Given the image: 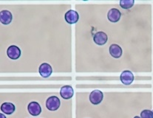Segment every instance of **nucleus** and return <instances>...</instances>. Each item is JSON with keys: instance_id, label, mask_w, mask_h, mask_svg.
<instances>
[{"instance_id": "nucleus-1", "label": "nucleus", "mask_w": 153, "mask_h": 118, "mask_svg": "<svg viewBox=\"0 0 153 118\" xmlns=\"http://www.w3.org/2000/svg\"><path fill=\"white\" fill-rule=\"evenodd\" d=\"M60 100L56 96H51L46 100V107L50 111H56L60 107Z\"/></svg>"}, {"instance_id": "nucleus-2", "label": "nucleus", "mask_w": 153, "mask_h": 118, "mask_svg": "<svg viewBox=\"0 0 153 118\" xmlns=\"http://www.w3.org/2000/svg\"><path fill=\"white\" fill-rule=\"evenodd\" d=\"M103 97H104V94L103 92L100 90L96 89L93 90L90 94V101L91 102L93 105H98L99 103H101L103 100Z\"/></svg>"}, {"instance_id": "nucleus-3", "label": "nucleus", "mask_w": 153, "mask_h": 118, "mask_svg": "<svg viewBox=\"0 0 153 118\" xmlns=\"http://www.w3.org/2000/svg\"><path fill=\"white\" fill-rule=\"evenodd\" d=\"M79 13L73 10H69L68 11L66 12L65 15V19L68 24H76L78 21H79Z\"/></svg>"}, {"instance_id": "nucleus-4", "label": "nucleus", "mask_w": 153, "mask_h": 118, "mask_svg": "<svg viewBox=\"0 0 153 118\" xmlns=\"http://www.w3.org/2000/svg\"><path fill=\"white\" fill-rule=\"evenodd\" d=\"M21 49L16 45H11L7 49V56L13 60H16L19 58L21 56Z\"/></svg>"}, {"instance_id": "nucleus-5", "label": "nucleus", "mask_w": 153, "mask_h": 118, "mask_svg": "<svg viewBox=\"0 0 153 118\" xmlns=\"http://www.w3.org/2000/svg\"><path fill=\"white\" fill-rule=\"evenodd\" d=\"M134 78H135V77H134L133 73L129 70L123 71L122 73L121 74V76H120L121 81L124 85H130L133 82Z\"/></svg>"}, {"instance_id": "nucleus-6", "label": "nucleus", "mask_w": 153, "mask_h": 118, "mask_svg": "<svg viewBox=\"0 0 153 118\" xmlns=\"http://www.w3.org/2000/svg\"><path fill=\"white\" fill-rule=\"evenodd\" d=\"M39 72L40 75L43 77H49L52 74V66L48 63H43L40 65L39 68Z\"/></svg>"}, {"instance_id": "nucleus-7", "label": "nucleus", "mask_w": 153, "mask_h": 118, "mask_svg": "<svg viewBox=\"0 0 153 118\" xmlns=\"http://www.w3.org/2000/svg\"><path fill=\"white\" fill-rule=\"evenodd\" d=\"M73 94H74V91H73V88L71 86L66 85V86H64L61 88L60 95L63 99L69 100L73 97Z\"/></svg>"}, {"instance_id": "nucleus-8", "label": "nucleus", "mask_w": 153, "mask_h": 118, "mask_svg": "<svg viewBox=\"0 0 153 118\" xmlns=\"http://www.w3.org/2000/svg\"><path fill=\"white\" fill-rule=\"evenodd\" d=\"M27 109L28 112L33 116H38L42 112V108L40 106L39 103L35 101L30 102V103L28 104Z\"/></svg>"}, {"instance_id": "nucleus-9", "label": "nucleus", "mask_w": 153, "mask_h": 118, "mask_svg": "<svg viewBox=\"0 0 153 118\" xmlns=\"http://www.w3.org/2000/svg\"><path fill=\"white\" fill-rule=\"evenodd\" d=\"M107 39H108L107 35L104 32H102V31L96 32L94 35V36H93L94 42L96 44L100 45V46L105 44L107 42Z\"/></svg>"}, {"instance_id": "nucleus-10", "label": "nucleus", "mask_w": 153, "mask_h": 118, "mask_svg": "<svg viewBox=\"0 0 153 118\" xmlns=\"http://www.w3.org/2000/svg\"><path fill=\"white\" fill-rule=\"evenodd\" d=\"M121 16V13L120 10L117 8H112L107 13V18H108L109 21L111 22L115 23L118 22L120 20Z\"/></svg>"}, {"instance_id": "nucleus-11", "label": "nucleus", "mask_w": 153, "mask_h": 118, "mask_svg": "<svg viewBox=\"0 0 153 118\" xmlns=\"http://www.w3.org/2000/svg\"><path fill=\"white\" fill-rule=\"evenodd\" d=\"M12 20H13V15L9 10H1L0 13V21H1V24L7 25V24H10Z\"/></svg>"}, {"instance_id": "nucleus-12", "label": "nucleus", "mask_w": 153, "mask_h": 118, "mask_svg": "<svg viewBox=\"0 0 153 118\" xmlns=\"http://www.w3.org/2000/svg\"><path fill=\"white\" fill-rule=\"evenodd\" d=\"M109 51H110L111 56L115 58H119L122 55V49L118 44H113L110 45Z\"/></svg>"}, {"instance_id": "nucleus-13", "label": "nucleus", "mask_w": 153, "mask_h": 118, "mask_svg": "<svg viewBox=\"0 0 153 118\" xmlns=\"http://www.w3.org/2000/svg\"><path fill=\"white\" fill-rule=\"evenodd\" d=\"M16 107L12 103L6 102L1 104V111L6 114H12L15 111Z\"/></svg>"}, {"instance_id": "nucleus-14", "label": "nucleus", "mask_w": 153, "mask_h": 118, "mask_svg": "<svg viewBox=\"0 0 153 118\" xmlns=\"http://www.w3.org/2000/svg\"><path fill=\"white\" fill-rule=\"evenodd\" d=\"M135 1L134 0H121L120 6L124 9H129L133 6Z\"/></svg>"}, {"instance_id": "nucleus-15", "label": "nucleus", "mask_w": 153, "mask_h": 118, "mask_svg": "<svg viewBox=\"0 0 153 118\" xmlns=\"http://www.w3.org/2000/svg\"><path fill=\"white\" fill-rule=\"evenodd\" d=\"M141 118H153V112L151 110L144 109L140 112Z\"/></svg>"}, {"instance_id": "nucleus-16", "label": "nucleus", "mask_w": 153, "mask_h": 118, "mask_svg": "<svg viewBox=\"0 0 153 118\" xmlns=\"http://www.w3.org/2000/svg\"><path fill=\"white\" fill-rule=\"evenodd\" d=\"M0 118H7V117H6L5 116H4V114L1 113V114H0Z\"/></svg>"}, {"instance_id": "nucleus-17", "label": "nucleus", "mask_w": 153, "mask_h": 118, "mask_svg": "<svg viewBox=\"0 0 153 118\" xmlns=\"http://www.w3.org/2000/svg\"><path fill=\"white\" fill-rule=\"evenodd\" d=\"M134 118H141V117H138V116H135V117H134Z\"/></svg>"}, {"instance_id": "nucleus-18", "label": "nucleus", "mask_w": 153, "mask_h": 118, "mask_svg": "<svg viewBox=\"0 0 153 118\" xmlns=\"http://www.w3.org/2000/svg\"><path fill=\"white\" fill-rule=\"evenodd\" d=\"M152 112H153V111H152Z\"/></svg>"}]
</instances>
